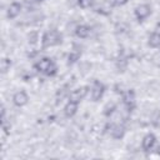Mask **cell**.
I'll use <instances>...</instances> for the list:
<instances>
[{
  "label": "cell",
  "instance_id": "1",
  "mask_svg": "<svg viewBox=\"0 0 160 160\" xmlns=\"http://www.w3.org/2000/svg\"><path fill=\"white\" fill-rule=\"evenodd\" d=\"M34 69L38 71V72H41L46 76H55L58 74V66L54 62L52 59L50 58H42L40 60H38L35 64H34Z\"/></svg>",
  "mask_w": 160,
  "mask_h": 160
},
{
  "label": "cell",
  "instance_id": "2",
  "mask_svg": "<svg viewBox=\"0 0 160 160\" xmlns=\"http://www.w3.org/2000/svg\"><path fill=\"white\" fill-rule=\"evenodd\" d=\"M61 42H62V35L60 34V31H58L55 29L45 31L41 36V46L44 49L60 45Z\"/></svg>",
  "mask_w": 160,
  "mask_h": 160
},
{
  "label": "cell",
  "instance_id": "3",
  "mask_svg": "<svg viewBox=\"0 0 160 160\" xmlns=\"http://www.w3.org/2000/svg\"><path fill=\"white\" fill-rule=\"evenodd\" d=\"M105 92V85L99 81V80H95L90 88V96H91V100L92 101H99L102 95Z\"/></svg>",
  "mask_w": 160,
  "mask_h": 160
},
{
  "label": "cell",
  "instance_id": "4",
  "mask_svg": "<svg viewBox=\"0 0 160 160\" xmlns=\"http://www.w3.org/2000/svg\"><path fill=\"white\" fill-rule=\"evenodd\" d=\"M89 91H90V88L86 86V85H85V86H80V88H76V89H74V90L70 91V94H69V100L80 104V101L88 95Z\"/></svg>",
  "mask_w": 160,
  "mask_h": 160
},
{
  "label": "cell",
  "instance_id": "5",
  "mask_svg": "<svg viewBox=\"0 0 160 160\" xmlns=\"http://www.w3.org/2000/svg\"><path fill=\"white\" fill-rule=\"evenodd\" d=\"M134 15L138 19V21H144L151 15V6L149 4H140L135 8Z\"/></svg>",
  "mask_w": 160,
  "mask_h": 160
},
{
  "label": "cell",
  "instance_id": "6",
  "mask_svg": "<svg viewBox=\"0 0 160 160\" xmlns=\"http://www.w3.org/2000/svg\"><path fill=\"white\" fill-rule=\"evenodd\" d=\"M122 104L128 111H132L136 106V98L134 90H126L122 95Z\"/></svg>",
  "mask_w": 160,
  "mask_h": 160
},
{
  "label": "cell",
  "instance_id": "7",
  "mask_svg": "<svg viewBox=\"0 0 160 160\" xmlns=\"http://www.w3.org/2000/svg\"><path fill=\"white\" fill-rule=\"evenodd\" d=\"M155 144H156V136H155L154 134L149 132V134H146V135L142 138L141 149H142L145 152H149V151H151V150L154 149Z\"/></svg>",
  "mask_w": 160,
  "mask_h": 160
},
{
  "label": "cell",
  "instance_id": "8",
  "mask_svg": "<svg viewBox=\"0 0 160 160\" xmlns=\"http://www.w3.org/2000/svg\"><path fill=\"white\" fill-rule=\"evenodd\" d=\"M28 101H29V95H28L26 91H24V90L16 91V92L14 94V96H12V102H14V105L18 106V108H21V106L26 105Z\"/></svg>",
  "mask_w": 160,
  "mask_h": 160
},
{
  "label": "cell",
  "instance_id": "9",
  "mask_svg": "<svg viewBox=\"0 0 160 160\" xmlns=\"http://www.w3.org/2000/svg\"><path fill=\"white\" fill-rule=\"evenodd\" d=\"M21 11V4L18 2V1H14L9 5L8 10H6V16L8 19H15Z\"/></svg>",
  "mask_w": 160,
  "mask_h": 160
},
{
  "label": "cell",
  "instance_id": "10",
  "mask_svg": "<svg viewBox=\"0 0 160 160\" xmlns=\"http://www.w3.org/2000/svg\"><path fill=\"white\" fill-rule=\"evenodd\" d=\"M110 135L114 139H122L125 135V128L120 124H112L110 125Z\"/></svg>",
  "mask_w": 160,
  "mask_h": 160
},
{
  "label": "cell",
  "instance_id": "11",
  "mask_svg": "<svg viewBox=\"0 0 160 160\" xmlns=\"http://www.w3.org/2000/svg\"><path fill=\"white\" fill-rule=\"evenodd\" d=\"M90 31H91L90 26H88L85 24H80L75 28V35L80 39H86L90 35Z\"/></svg>",
  "mask_w": 160,
  "mask_h": 160
},
{
  "label": "cell",
  "instance_id": "12",
  "mask_svg": "<svg viewBox=\"0 0 160 160\" xmlns=\"http://www.w3.org/2000/svg\"><path fill=\"white\" fill-rule=\"evenodd\" d=\"M78 108H79V104L78 102H74V101H70L69 100L66 102V105L64 106V114H65V116L66 118L74 116L76 114V111H78Z\"/></svg>",
  "mask_w": 160,
  "mask_h": 160
},
{
  "label": "cell",
  "instance_id": "13",
  "mask_svg": "<svg viewBox=\"0 0 160 160\" xmlns=\"http://www.w3.org/2000/svg\"><path fill=\"white\" fill-rule=\"evenodd\" d=\"M148 45H149L150 48H159V46H160V36H158L155 32H152V34L149 36Z\"/></svg>",
  "mask_w": 160,
  "mask_h": 160
},
{
  "label": "cell",
  "instance_id": "14",
  "mask_svg": "<svg viewBox=\"0 0 160 160\" xmlns=\"http://www.w3.org/2000/svg\"><path fill=\"white\" fill-rule=\"evenodd\" d=\"M10 66H11V61H10V59H6V58H4L2 60H1V62H0V69H1V72L2 74H5L9 69H10Z\"/></svg>",
  "mask_w": 160,
  "mask_h": 160
},
{
  "label": "cell",
  "instance_id": "15",
  "mask_svg": "<svg viewBox=\"0 0 160 160\" xmlns=\"http://www.w3.org/2000/svg\"><path fill=\"white\" fill-rule=\"evenodd\" d=\"M115 110H116V105L111 102V104H108V105L104 108V114H105L106 116H110Z\"/></svg>",
  "mask_w": 160,
  "mask_h": 160
},
{
  "label": "cell",
  "instance_id": "16",
  "mask_svg": "<svg viewBox=\"0 0 160 160\" xmlns=\"http://www.w3.org/2000/svg\"><path fill=\"white\" fill-rule=\"evenodd\" d=\"M94 0H78V5L81 9H89L90 6H92Z\"/></svg>",
  "mask_w": 160,
  "mask_h": 160
},
{
  "label": "cell",
  "instance_id": "17",
  "mask_svg": "<svg viewBox=\"0 0 160 160\" xmlns=\"http://www.w3.org/2000/svg\"><path fill=\"white\" fill-rule=\"evenodd\" d=\"M79 58H80V52H70L69 54V56H68V64H74V62H76L78 60H79Z\"/></svg>",
  "mask_w": 160,
  "mask_h": 160
},
{
  "label": "cell",
  "instance_id": "18",
  "mask_svg": "<svg viewBox=\"0 0 160 160\" xmlns=\"http://www.w3.org/2000/svg\"><path fill=\"white\" fill-rule=\"evenodd\" d=\"M128 1H129V0H114V5H115V6H122V5H125Z\"/></svg>",
  "mask_w": 160,
  "mask_h": 160
},
{
  "label": "cell",
  "instance_id": "19",
  "mask_svg": "<svg viewBox=\"0 0 160 160\" xmlns=\"http://www.w3.org/2000/svg\"><path fill=\"white\" fill-rule=\"evenodd\" d=\"M154 32H155L158 36H160V22L156 24V26H155V29H154Z\"/></svg>",
  "mask_w": 160,
  "mask_h": 160
},
{
  "label": "cell",
  "instance_id": "20",
  "mask_svg": "<svg viewBox=\"0 0 160 160\" xmlns=\"http://www.w3.org/2000/svg\"><path fill=\"white\" fill-rule=\"evenodd\" d=\"M156 152H158V155H160V146L158 148V151H156Z\"/></svg>",
  "mask_w": 160,
  "mask_h": 160
}]
</instances>
